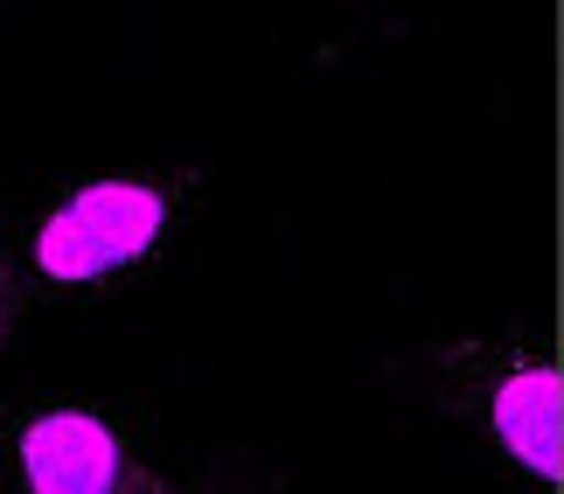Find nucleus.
Masks as SVG:
<instances>
[{"mask_svg": "<svg viewBox=\"0 0 564 494\" xmlns=\"http://www.w3.org/2000/svg\"><path fill=\"white\" fill-rule=\"evenodd\" d=\"M182 230V182L161 175H98L77 182L29 238V265L63 293L119 286L175 244Z\"/></svg>", "mask_w": 564, "mask_h": 494, "instance_id": "f257e3e1", "label": "nucleus"}, {"mask_svg": "<svg viewBox=\"0 0 564 494\" xmlns=\"http://www.w3.org/2000/svg\"><path fill=\"white\" fill-rule=\"evenodd\" d=\"M21 494H182L98 404H35L14 425Z\"/></svg>", "mask_w": 564, "mask_h": 494, "instance_id": "f03ea898", "label": "nucleus"}, {"mask_svg": "<svg viewBox=\"0 0 564 494\" xmlns=\"http://www.w3.org/2000/svg\"><path fill=\"white\" fill-rule=\"evenodd\" d=\"M474 383H481L488 432L502 439V453L523 466L530 481L557 474V370L544 355H467Z\"/></svg>", "mask_w": 564, "mask_h": 494, "instance_id": "7ed1b4c3", "label": "nucleus"}]
</instances>
